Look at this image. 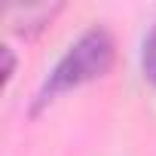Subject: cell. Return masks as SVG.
Masks as SVG:
<instances>
[{
	"label": "cell",
	"mask_w": 156,
	"mask_h": 156,
	"mask_svg": "<svg viewBox=\"0 0 156 156\" xmlns=\"http://www.w3.org/2000/svg\"><path fill=\"white\" fill-rule=\"evenodd\" d=\"M113 64V40L104 28H89L76 43H70V49L58 58V64L52 67L49 80L43 83L34 110H40L46 101H52L58 92L76 89L89 80L104 76Z\"/></svg>",
	"instance_id": "cell-1"
},
{
	"label": "cell",
	"mask_w": 156,
	"mask_h": 156,
	"mask_svg": "<svg viewBox=\"0 0 156 156\" xmlns=\"http://www.w3.org/2000/svg\"><path fill=\"white\" fill-rule=\"evenodd\" d=\"M0 52H3V58H6V70H3V76L9 80L12 70H16V55H12V49H9V46H0Z\"/></svg>",
	"instance_id": "cell-4"
},
{
	"label": "cell",
	"mask_w": 156,
	"mask_h": 156,
	"mask_svg": "<svg viewBox=\"0 0 156 156\" xmlns=\"http://www.w3.org/2000/svg\"><path fill=\"white\" fill-rule=\"evenodd\" d=\"M141 70H144V76L156 86V28L147 34V40H144V49H141Z\"/></svg>",
	"instance_id": "cell-3"
},
{
	"label": "cell",
	"mask_w": 156,
	"mask_h": 156,
	"mask_svg": "<svg viewBox=\"0 0 156 156\" xmlns=\"http://www.w3.org/2000/svg\"><path fill=\"white\" fill-rule=\"evenodd\" d=\"M52 12H58V6H25V12H16V31L19 34H37L43 25H49Z\"/></svg>",
	"instance_id": "cell-2"
}]
</instances>
